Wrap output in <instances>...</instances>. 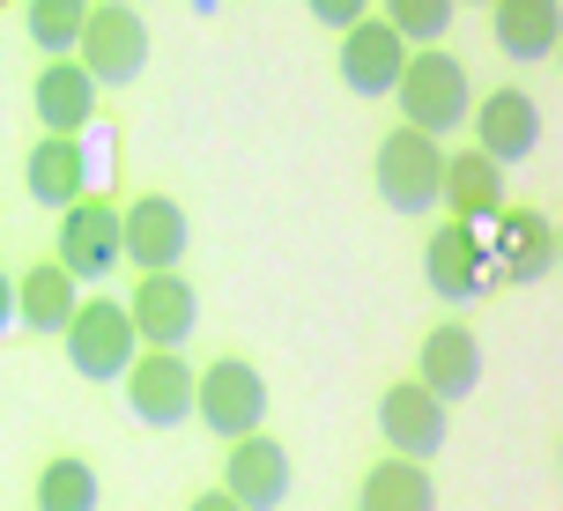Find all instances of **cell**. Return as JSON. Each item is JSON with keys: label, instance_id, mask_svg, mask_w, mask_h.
<instances>
[{"label": "cell", "instance_id": "9c48e42d", "mask_svg": "<svg viewBox=\"0 0 563 511\" xmlns=\"http://www.w3.org/2000/svg\"><path fill=\"white\" fill-rule=\"evenodd\" d=\"M59 267L75 275V289L82 282H104L119 267V208L104 193H82L75 208H59Z\"/></svg>", "mask_w": 563, "mask_h": 511}, {"label": "cell", "instance_id": "7a4b0ae2", "mask_svg": "<svg viewBox=\"0 0 563 511\" xmlns=\"http://www.w3.org/2000/svg\"><path fill=\"white\" fill-rule=\"evenodd\" d=\"M194 415L216 430L223 445L267 430V378H260V364H245V356H216L208 370H194Z\"/></svg>", "mask_w": 563, "mask_h": 511}, {"label": "cell", "instance_id": "2e32d148", "mask_svg": "<svg viewBox=\"0 0 563 511\" xmlns=\"http://www.w3.org/2000/svg\"><path fill=\"white\" fill-rule=\"evenodd\" d=\"M438 200L452 208L445 223H467V230L497 223V215L511 208V200H505V170L489 164L482 148H452V156H445V178H438Z\"/></svg>", "mask_w": 563, "mask_h": 511}, {"label": "cell", "instance_id": "d4e9b609", "mask_svg": "<svg viewBox=\"0 0 563 511\" xmlns=\"http://www.w3.org/2000/svg\"><path fill=\"white\" fill-rule=\"evenodd\" d=\"M386 23L400 45H438L452 30V0H386Z\"/></svg>", "mask_w": 563, "mask_h": 511}, {"label": "cell", "instance_id": "9a60e30c", "mask_svg": "<svg viewBox=\"0 0 563 511\" xmlns=\"http://www.w3.org/2000/svg\"><path fill=\"white\" fill-rule=\"evenodd\" d=\"M223 497L238 511H282V497H289V453H282V437L253 430V437H238V445H230Z\"/></svg>", "mask_w": 563, "mask_h": 511}, {"label": "cell", "instance_id": "484cf974", "mask_svg": "<svg viewBox=\"0 0 563 511\" xmlns=\"http://www.w3.org/2000/svg\"><path fill=\"white\" fill-rule=\"evenodd\" d=\"M305 8L327 30H349V23H364V15H371V0H305Z\"/></svg>", "mask_w": 563, "mask_h": 511}, {"label": "cell", "instance_id": "f1b7e54d", "mask_svg": "<svg viewBox=\"0 0 563 511\" xmlns=\"http://www.w3.org/2000/svg\"><path fill=\"white\" fill-rule=\"evenodd\" d=\"M452 8H467V0H452Z\"/></svg>", "mask_w": 563, "mask_h": 511}, {"label": "cell", "instance_id": "8992f818", "mask_svg": "<svg viewBox=\"0 0 563 511\" xmlns=\"http://www.w3.org/2000/svg\"><path fill=\"white\" fill-rule=\"evenodd\" d=\"M186 245H194V230L170 193H141L134 208H119V259H134L141 275H170Z\"/></svg>", "mask_w": 563, "mask_h": 511}, {"label": "cell", "instance_id": "5bb4252c", "mask_svg": "<svg viewBox=\"0 0 563 511\" xmlns=\"http://www.w3.org/2000/svg\"><path fill=\"white\" fill-rule=\"evenodd\" d=\"M467 119H475V142H467V148H482L497 170H505V164H527V156H534V142H541V104L527 97V89H489Z\"/></svg>", "mask_w": 563, "mask_h": 511}, {"label": "cell", "instance_id": "ffe728a7", "mask_svg": "<svg viewBox=\"0 0 563 511\" xmlns=\"http://www.w3.org/2000/svg\"><path fill=\"white\" fill-rule=\"evenodd\" d=\"M23 186L37 208H75L89 193V148L67 142V134H37V148L23 164Z\"/></svg>", "mask_w": 563, "mask_h": 511}, {"label": "cell", "instance_id": "ac0fdd59", "mask_svg": "<svg viewBox=\"0 0 563 511\" xmlns=\"http://www.w3.org/2000/svg\"><path fill=\"white\" fill-rule=\"evenodd\" d=\"M489 37L497 53L519 59V67H541L563 37V8L556 0H489Z\"/></svg>", "mask_w": 563, "mask_h": 511}, {"label": "cell", "instance_id": "83f0119b", "mask_svg": "<svg viewBox=\"0 0 563 511\" xmlns=\"http://www.w3.org/2000/svg\"><path fill=\"white\" fill-rule=\"evenodd\" d=\"M8 319H15V282L0 275V326H8Z\"/></svg>", "mask_w": 563, "mask_h": 511}, {"label": "cell", "instance_id": "6da1fadb", "mask_svg": "<svg viewBox=\"0 0 563 511\" xmlns=\"http://www.w3.org/2000/svg\"><path fill=\"white\" fill-rule=\"evenodd\" d=\"M400 119L416 126V134H430V142H445V134H460V119L475 112V89H467V67L445 53V45H422V53H408V67H400Z\"/></svg>", "mask_w": 563, "mask_h": 511}, {"label": "cell", "instance_id": "e0dca14e", "mask_svg": "<svg viewBox=\"0 0 563 511\" xmlns=\"http://www.w3.org/2000/svg\"><path fill=\"white\" fill-rule=\"evenodd\" d=\"M400 67H408V45L394 37L386 15H364V23L341 30V82L356 97H386L400 82Z\"/></svg>", "mask_w": 563, "mask_h": 511}, {"label": "cell", "instance_id": "ba28073f", "mask_svg": "<svg viewBox=\"0 0 563 511\" xmlns=\"http://www.w3.org/2000/svg\"><path fill=\"white\" fill-rule=\"evenodd\" d=\"M126 408L148 430H178L194 415V364L178 348H141L134 364H126Z\"/></svg>", "mask_w": 563, "mask_h": 511}, {"label": "cell", "instance_id": "cb8c5ba5", "mask_svg": "<svg viewBox=\"0 0 563 511\" xmlns=\"http://www.w3.org/2000/svg\"><path fill=\"white\" fill-rule=\"evenodd\" d=\"M82 23H89V0H23V30L37 53H75Z\"/></svg>", "mask_w": 563, "mask_h": 511}, {"label": "cell", "instance_id": "52a82bcc", "mask_svg": "<svg viewBox=\"0 0 563 511\" xmlns=\"http://www.w3.org/2000/svg\"><path fill=\"white\" fill-rule=\"evenodd\" d=\"M378 437H386L394 459H416L422 467L430 453H445L452 415H445V400H430L416 378H394V386L378 393Z\"/></svg>", "mask_w": 563, "mask_h": 511}, {"label": "cell", "instance_id": "5b68a950", "mask_svg": "<svg viewBox=\"0 0 563 511\" xmlns=\"http://www.w3.org/2000/svg\"><path fill=\"white\" fill-rule=\"evenodd\" d=\"M59 341H67V364H75V378H89V386H112V378H126V364L141 356V341H134V326H126V304H119V297H82Z\"/></svg>", "mask_w": 563, "mask_h": 511}, {"label": "cell", "instance_id": "d6986e66", "mask_svg": "<svg viewBox=\"0 0 563 511\" xmlns=\"http://www.w3.org/2000/svg\"><path fill=\"white\" fill-rule=\"evenodd\" d=\"M30 104H37V126H45V134L82 142V126L97 119V82H89L75 59H45V75H37V89H30Z\"/></svg>", "mask_w": 563, "mask_h": 511}, {"label": "cell", "instance_id": "4fadbf2b", "mask_svg": "<svg viewBox=\"0 0 563 511\" xmlns=\"http://www.w3.org/2000/svg\"><path fill=\"white\" fill-rule=\"evenodd\" d=\"M482 245H489V267L519 289L556 275V223L541 208H505L497 215V237H482Z\"/></svg>", "mask_w": 563, "mask_h": 511}, {"label": "cell", "instance_id": "603a6c76", "mask_svg": "<svg viewBox=\"0 0 563 511\" xmlns=\"http://www.w3.org/2000/svg\"><path fill=\"white\" fill-rule=\"evenodd\" d=\"M30 497H37V511H97V467L82 453H53L37 467Z\"/></svg>", "mask_w": 563, "mask_h": 511}, {"label": "cell", "instance_id": "8fae6325", "mask_svg": "<svg viewBox=\"0 0 563 511\" xmlns=\"http://www.w3.org/2000/svg\"><path fill=\"white\" fill-rule=\"evenodd\" d=\"M119 304H126V326H134L141 348H178L200 319V297L178 267H170V275H141L134 297H119Z\"/></svg>", "mask_w": 563, "mask_h": 511}, {"label": "cell", "instance_id": "44dd1931", "mask_svg": "<svg viewBox=\"0 0 563 511\" xmlns=\"http://www.w3.org/2000/svg\"><path fill=\"white\" fill-rule=\"evenodd\" d=\"M75 304H82V289H75V275L59 259H37L23 282H15V319H23L30 334H67Z\"/></svg>", "mask_w": 563, "mask_h": 511}, {"label": "cell", "instance_id": "7402d4cb", "mask_svg": "<svg viewBox=\"0 0 563 511\" xmlns=\"http://www.w3.org/2000/svg\"><path fill=\"white\" fill-rule=\"evenodd\" d=\"M356 511H438V482L422 475L416 459H378L364 467V489H356Z\"/></svg>", "mask_w": 563, "mask_h": 511}, {"label": "cell", "instance_id": "30bf717a", "mask_svg": "<svg viewBox=\"0 0 563 511\" xmlns=\"http://www.w3.org/2000/svg\"><path fill=\"white\" fill-rule=\"evenodd\" d=\"M416 386L430 400H467L482 386V341H475V326L467 319H438L430 334H422V348H416Z\"/></svg>", "mask_w": 563, "mask_h": 511}, {"label": "cell", "instance_id": "277c9868", "mask_svg": "<svg viewBox=\"0 0 563 511\" xmlns=\"http://www.w3.org/2000/svg\"><path fill=\"white\" fill-rule=\"evenodd\" d=\"M371 178H378V200L394 215H430L438 208V178H445V142H430L416 126H394L378 156H371Z\"/></svg>", "mask_w": 563, "mask_h": 511}, {"label": "cell", "instance_id": "3957f363", "mask_svg": "<svg viewBox=\"0 0 563 511\" xmlns=\"http://www.w3.org/2000/svg\"><path fill=\"white\" fill-rule=\"evenodd\" d=\"M75 67H82L97 89H126L148 67V23H141L126 0H89V23L75 37Z\"/></svg>", "mask_w": 563, "mask_h": 511}, {"label": "cell", "instance_id": "7c38bea8", "mask_svg": "<svg viewBox=\"0 0 563 511\" xmlns=\"http://www.w3.org/2000/svg\"><path fill=\"white\" fill-rule=\"evenodd\" d=\"M422 282L430 297H445V304H467L489 289V245H482V230L467 223H438L422 237Z\"/></svg>", "mask_w": 563, "mask_h": 511}, {"label": "cell", "instance_id": "4316f807", "mask_svg": "<svg viewBox=\"0 0 563 511\" xmlns=\"http://www.w3.org/2000/svg\"><path fill=\"white\" fill-rule=\"evenodd\" d=\"M186 511H238V504H230L223 489H200V497H194V504H186Z\"/></svg>", "mask_w": 563, "mask_h": 511}]
</instances>
